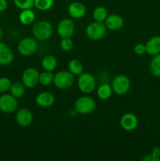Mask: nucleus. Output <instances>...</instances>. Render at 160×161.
Here are the masks:
<instances>
[{"mask_svg":"<svg viewBox=\"0 0 160 161\" xmlns=\"http://www.w3.org/2000/svg\"><path fill=\"white\" fill-rule=\"evenodd\" d=\"M11 84L12 83L8 77H0V94H5L9 91Z\"/></svg>","mask_w":160,"mask_h":161,"instance_id":"obj_29","label":"nucleus"},{"mask_svg":"<svg viewBox=\"0 0 160 161\" xmlns=\"http://www.w3.org/2000/svg\"><path fill=\"white\" fill-rule=\"evenodd\" d=\"M104 25L110 31H118L123 27L124 20L119 14H110L104 20Z\"/></svg>","mask_w":160,"mask_h":161,"instance_id":"obj_13","label":"nucleus"},{"mask_svg":"<svg viewBox=\"0 0 160 161\" xmlns=\"http://www.w3.org/2000/svg\"><path fill=\"white\" fill-rule=\"evenodd\" d=\"M13 53L7 44L0 42V65H8L13 62Z\"/></svg>","mask_w":160,"mask_h":161,"instance_id":"obj_16","label":"nucleus"},{"mask_svg":"<svg viewBox=\"0 0 160 161\" xmlns=\"http://www.w3.org/2000/svg\"><path fill=\"white\" fill-rule=\"evenodd\" d=\"M15 6L20 9H31L35 6V0H13Z\"/></svg>","mask_w":160,"mask_h":161,"instance_id":"obj_27","label":"nucleus"},{"mask_svg":"<svg viewBox=\"0 0 160 161\" xmlns=\"http://www.w3.org/2000/svg\"><path fill=\"white\" fill-rule=\"evenodd\" d=\"M152 155L155 157H158V158H160V148L158 147V146L153 148V149H152Z\"/></svg>","mask_w":160,"mask_h":161,"instance_id":"obj_33","label":"nucleus"},{"mask_svg":"<svg viewBox=\"0 0 160 161\" xmlns=\"http://www.w3.org/2000/svg\"><path fill=\"white\" fill-rule=\"evenodd\" d=\"M73 41L71 38H62L60 42V47L62 50L65 52H69L73 48Z\"/></svg>","mask_w":160,"mask_h":161,"instance_id":"obj_28","label":"nucleus"},{"mask_svg":"<svg viewBox=\"0 0 160 161\" xmlns=\"http://www.w3.org/2000/svg\"><path fill=\"white\" fill-rule=\"evenodd\" d=\"M75 83V75L69 71H60L54 75L53 84L56 88L66 90L72 87Z\"/></svg>","mask_w":160,"mask_h":161,"instance_id":"obj_3","label":"nucleus"},{"mask_svg":"<svg viewBox=\"0 0 160 161\" xmlns=\"http://www.w3.org/2000/svg\"><path fill=\"white\" fill-rule=\"evenodd\" d=\"M133 52H134L136 55H139V56L144 55V53H147V51H146L145 44H143V43L136 44V45L134 46V47H133Z\"/></svg>","mask_w":160,"mask_h":161,"instance_id":"obj_30","label":"nucleus"},{"mask_svg":"<svg viewBox=\"0 0 160 161\" xmlns=\"http://www.w3.org/2000/svg\"><path fill=\"white\" fill-rule=\"evenodd\" d=\"M54 4V0H35V7L39 11H47Z\"/></svg>","mask_w":160,"mask_h":161,"instance_id":"obj_25","label":"nucleus"},{"mask_svg":"<svg viewBox=\"0 0 160 161\" xmlns=\"http://www.w3.org/2000/svg\"><path fill=\"white\" fill-rule=\"evenodd\" d=\"M67 12L72 18L80 19L86 15V8L83 3L80 2H74L68 6Z\"/></svg>","mask_w":160,"mask_h":161,"instance_id":"obj_15","label":"nucleus"},{"mask_svg":"<svg viewBox=\"0 0 160 161\" xmlns=\"http://www.w3.org/2000/svg\"><path fill=\"white\" fill-rule=\"evenodd\" d=\"M150 72L154 76L160 77V53L154 55L150 63Z\"/></svg>","mask_w":160,"mask_h":161,"instance_id":"obj_23","label":"nucleus"},{"mask_svg":"<svg viewBox=\"0 0 160 161\" xmlns=\"http://www.w3.org/2000/svg\"><path fill=\"white\" fill-rule=\"evenodd\" d=\"M68 71L74 75H79L83 72V65L78 59L71 60L67 64Z\"/></svg>","mask_w":160,"mask_h":161,"instance_id":"obj_22","label":"nucleus"},{"mask_svg":"<svg viewBox=\"0 0 160 161\" xmlns=\"http://www.w3.org/2000/svg\"><path fill=\"white\" fill-rule=\"evenodd\" d=\"M142 160L144 161H159L160 158L154 157V156H152V153H151V154H147V155H146Z\"/></svg>","mask_w":160,"mask_h":161,"instance_id":"obj_31","label":"nucleus"},{"mask_svg":"<svg viewBox=\"0 0 160 161\" xmlns=\"http://www.w3.org/2000/svg\"><path fill=\"white\" fill-rule=\"evenodd\" d=\"M38 49V43L34 37H25L19 42L17 50L19 53L24 57L34 54Z\"/></svg>","mask_w":160,"mask_h":161,"instance_id":"obj_7","label":"nucleus"},{"mask_svg":"<svg viewBox=\"0 0 160 161\" xmlns=\"http://www.w3.org/2000/svg\"><path fill=\"white\" fill-rule=\"evenodd\" d=\"M55 102V97L49 91H42L35 97V103L38 106L42 108H49Z\"/></svg>","mask_w":160,"mask_h":161,"instance_id":"obj_14","label":"nucleus"},{"mask_svg":"<svg viewBox=\"0 0 160 161\" xmlns=\"http://www.w3.org/2000/svg\"><path fill=\"white\" fill-rule=\"evenodd\" d=\"M54 74L53 72L44 71L42 73H39V83L43 86H49L53 83Z\"/></svg>","mask_w":160,"mask_h":161,"instance_id":"obj_26","label":"nucleus"},{"mask_svg":"<svg viewBox=\"0 0 160 161\" xmlns=\"http://www.w3.org/2000/svg\"><path fill=\"white\" fill-rule=\"evenodd\" d=\"M107 28L104 22L93 21L87 25L86 28V36L91 40H100L103 39L107 33Z\"/></svg>","mask_w":160,"mask_h":161,"instance_id":"obj_4","label":"nucleus"},{"mask_svg":"<svg viewBox=\"0 0 160 161\" xmlns=\"http://www.w3.org/2000/svg\"><path fill=\"white\" fill-rule=\"evenodd\" d=\"M75 31V25L70 18L61 20L56 27V32L61 38H72Z\"/></svg>","mask_w":160,"mask_h":161,"instance_id":"obj_10","label":"nucleus"},{"mask_svg":"<svg viewBox=\"0 0 160 161\" xmlns=\"http://www.w3.org/2000/svg\"><path fill=\"white\" fill-rule=\"evenodd\" d=\"M120 125L125 131H133L138 126L137 117L133 113H125L120 119Z\"/></svg>","mask_w":160,"mask_h":161,"instance_id":"obj_12","label":"nucleus"},{"mask_svg":"<svg viewBox=\"0 0 160 161\" xmlns=\"http://www.w3.org/2000/svg\"><path fill=\"white\" fill-rule=\"evenodd\" d=\"M15 119L16 122L18 125L26 127L32 124L34 116H33V113H31V110L26 108H23L17 112Z\"/></svg>","mask_w":160,"mask_h":161,"instance_id":"obj_11","label":"nucleus"},{"mask_svg":"<svg viewBox=\"0 0 160 161\" xmlns=\"http://www.w3.org/2000/svg\"><path fill=\"white\" fill-rule=\"evenodd\" d=\"M9 92L16 98H20L24 94L25 86L22 82H14L11 84Z\"/></svg>","mask_w":160,"mask_h":161,"instance_id":"obj_21","label":"nucleus"},{"mask_svg":"<svg viewBox=\"0 0 160 161\" xmlns=\"http://www.w3.org/2000/svg\"><path fill=\"white\" fill-rule=\"evenodd\" d=\"M41 64L45 71L53 72L57 66V60L53 55H46L42 59Z\"/></svg>","mask_w":160,"mask_h":161,"instance_id":"obj_19","label":"nucleus"},{"mask_svg":"<svg viewBox=\"0 0 160 161\" xmlns=\"http://www.w3.org/2000/svg\"><path fill=\"white\" fill-rule=\"evenodd\" d=\"M18 107L17 98L11 94H3L0 96V111L6 114H10L17 111Z\"/></svg>","mask_w":160,"mask_h":161,"instance_id":"obj_8","label":"nucleus"},{"mask_svg":"<svg viewBox=\"0 0 160 161\" xmlns=\"http://www.w3.org/2000/svg\"><path fill=\"white\" fill-rule=\"evenodd\" d=\"M2 37H3V30H2L1 27H0V39H2Z\"/></svg>","mask_w":160,"mask_h":161,"instance_id":"obj_34","label":"nucleus"},{"mask_svg":"<svg viewBox=\"0 0 160 161\" xmlns=\"http://www.w3.org/2000/svg\"><path fill=\"white\" fill-rule=\"evenodd\" d=\"M53 27L52 24L48 20H39L33 25L32 36L36 40H47L53 36Z\"/></svg>","mask_w":160,"mask_h":161,"instance_id":"obj_1","label":"nucleus"},{"mask_svg":"<svg viewBox=\"0 0 160 161\" xmlns=\"http://www.w3.org/2000/svg\"><path fill=\"white\" fill-rule=\"evenodd\" d=\"M112 88L108 83H102L97 90V95L101 100H108L112 94Z\"/></svg>","mask_w":160,"mask_h":161,"instance_id":"obj_20","label":"nucleus"},{"mask_svg":"<svg viewBox=\"0 0 160 161\" xmlns=\"http://www.w3.org/2000/svg\"><path fill=\"white\" fill-rule=\"evenodd\" d=\"M108 16V10L104 6H97L93 11V17L96 21L104 22Z\"/></svg>","mask_w":160,"mask_h":161,"instance_id":"obj_24","label":"nucleus"},{"mask_svg":"<svg viewBox=\"0 0 160 161\" xmlns=\"http://www.w3.org/2000/svg\"><path fill=\"white\" fill-rule=\"evenodd\" d=\"M111 86L115 94L118 95H123L130 91L131 83L129 77L126 75H118L113 79Z\"/></svg>","mask_w":160,"mask_h":161,"instance_id":"obj_6","label":"nucleus"},{"mask_svg":"<svg viewBox=\"0 0 160 161\" xmlns=\"http://www.w3.org/2000/svg\"><path fill=\"white\" fill-rule=\"evenodd\" d=\"M8 7L7 0H0V13L4 12Z\"/></svg>","mask_w":160,"mask_h":161,"instance_id":"obj_32","label":"nucleus"},{"mask_svg":"<svg viewBox=\"0 0 160 161\" xmlns=\"http://www.w3.org/2000/svg\"><path fill=\"white\" fill-rule=\"evenodd\" d=\"M77 85L82 93L86 94H91L96 87L95 77L89 72H83L78 75Z\"/></svg>","mask_w":160,"mask_h":161,"instance_id":"obj_5","label":"nucleus"},{"mask_svg":"<svg viewBox=\"0 0 160 161\" xmlns=\"http://www.w3.org/2000/svg\"><path fill=\"white\" fill-rule=\"evenodd\" d=\"M75 110L82 115H88L92 113L96 108V102L93 97L83 95L78 97L74 104Z\"/></svg>","mask_w":160,"mask_h":161,"instance_id":"obj_2","label":"nucleus"},{"mask_svg":"<svg viewBox=\"0 0 160 161\" xmlns=\"http://www.w3.org/2000/svg\"><path fill=\"white\" fill-rule=\"evenodd\" d=\"M21 82L27 88H34L39 83V72L35 68H28L23 72Z\"/></svg>","mask_w":160,"mask_h":161,"instance_id":"obj_9","label":"nucleus"},{"mask_svg":"<svg viewBox=\"0 0 160 161\" xmlns=\"http://www.w3.org/2000/svg\"><path fill=\"white\" fill-rule=\"evenodd\" d=\"M35 20V14L31 9H22L19 14V20L24 25H29Z\"/></svg>","mask_w":160,"mask_h":161,"instance_id":"obj_18","label":"nucleus"},{"mask_svg":"<svg viewBox=\"0 0 160 161\" xmlns=\"http://www.w3.org/2000/svg\"><path fill=\"white\" fill-rule=\"evenodd\" d=\"M146 46V51L149 55H156L160 53V36H155L149 39Z\"/></svg>","mask_w":160,"mask_h":161,"instance_id":"obj_17","label":"nucleus"}]
</instances>
